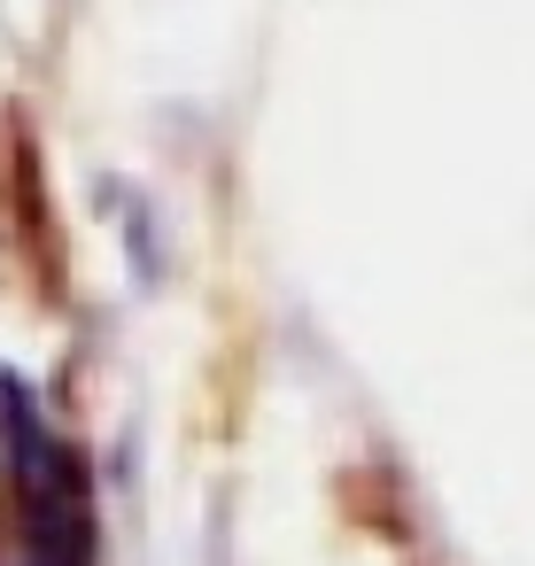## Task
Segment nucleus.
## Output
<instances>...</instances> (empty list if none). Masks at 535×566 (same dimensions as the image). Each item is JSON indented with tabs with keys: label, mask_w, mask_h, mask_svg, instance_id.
Here are the masks:
<instances>
[{
	"label": "nucleus",
	"mask_w": 535,
	"mask_h": 566,
	"mask_svg": "<svg viewBox=\"0 0 535 566\" xmlns=\"http://www.w3.org/2000/svg\"><path fill=\"white\" fill-rule=\"evenodd\" d=\"M94 481L32 388H0V566H94Z\"/></svg>",
	"instance_id": "nucleus-1"
}]
</instances>
